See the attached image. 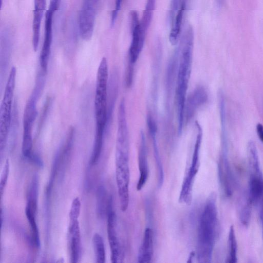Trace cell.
I'll return each mask as SVG.
<instances>
[{
  "instance_id": "33",
  "label": "cell",
  "mask_w": 263,
  "mask_h": 263,
  "mask_svg": "<svg viewBox=\"0 0 263 263\" xmlns=\"http://www.w3.org/2000/svg\"><path fill=\"white\" fill-rule=\"evenodd\" d=\"M61 0H50L49 7L57 10L59 7Z\"/></svg>"
},
{
  "instance_id": "4",
  "label": "cell",
  "mask_w": 263,
  "mask_h": 263,
  "mask_svg": "<svg viewBox=\"0 0 263 263\" xmlns=\"http://www.w3.org/2000/svg\"><path fill=\"white\" fill-rule=\"evenodd\" d=\"M42 80L43 79L39 76L24 112L22 152L24 157L28 159L32 156V127L37 115L36 102L43 84Z\"/></svg>"
},
{
  "instance_id": "17",
  "label": "cell",
  "mask_w": 263,
  "mask_h": 263,
  "mask_svg": "<svg viewBox=\"0 0 263 263\" xmlns=\"http://www.w3.org/2000/svg\"><path fill=\"white\" fill-rule=\"evenodd\" d=\"M154 234L153 230L149 227L145 229L143 240L139 250L138 262L149 263L154 254Z\"/></svg>"
},
{
  "instance_id": "34",
  "label": "cell",
  "mask_w": 263,
  "mask_h": 263,
  "mask_svg": "<svg viewBox=\"0 0 263 263\" xmlns=\"http://www.w3.org/2000/svg\"><path fill=\"white\" fill-rule=\"evenodd\" d=\"M260 217L262 225V233L263 238V197L261 199L260 208Z\"/></svg>"
},
{
  "instance_id": "16",
  "label": "cell",
  "mask_w": 263,
  "mask_h": 263,
  "mask_svg": "<svg viewBox=\"0 0 263 263\" xmlns=\"http://www.w3.org/2000/svg\"><path fill=\"white\" fill-rule=\"evenodd\" d=\"M146 123L148 132L152 140L154 156L157 167L158 186L160 187L163 184L164 172L157 142V126L151 115H147Z\"/></svg>"
},
{
  "instance_id": "23",
  "label": "cell",
  "mask_w": 263,
  "mask_h": 263,
  "mask_svg": "<svg viewBox=\"0 0 263 263\" xmlns=\"http://www.w3.org/2000/svg\"><path fill=\"white\" fill-rule=\"evenodd\" d=\"M228 242V255L227 262L236 263L237 262V244L233 226H231L230 228Z\"/></svg>"
},
{
  "instance_id": "15",
  "label": "cell",
  "mask_w": 263,
  "mask_h": 263,
  "mask_svg": "<svg viewBox=\"0 0 263 263\" xmlns=\"http://www.w3.org/2000/svg\"><path fill=\"white\" fill-rule=\"evenodd\" d=\"M68 229L71 262L77 263L81 256V238L78 219L70 220Z\"/></svg>"
},
{
  "instance_id": "27",
  "label": "cell",
  "mask_w": 263,
  "mask_h": 263,
  "mask_svg": "<svg viewBox=\"0 0 263 263\" xmlns=\"http://www.w3.org/2000/svg\"><path fill=\"white\" fill-rule=\"evenodd\" d=\"M46 7V0H34V11L32 23L41 24L42 17Z\"/></svg>"
},
{
  "instance_id": "36",
  "label": "cell",
  "mask_w": 263,
  "mask_h": 263,
  "mask_svg": "<svg viewBox=\"0 0 263 263\" xmlns=\"http://www.w3.org/2000/svg\"><path fill=\"white\" fill-rule=\"evenodd\" d=\"M117 147H128V146H117Z\"/></svg>"
},
{
  "instance_id": "14",
  "label": "cell",
  "mask_w": 263,
  "mask_h": 263,
  "mask_svg": "<svg viewBox=\"0 0 263 263\" xmlns=\"http://www.w3.org/2000/svg\"><path fill=\"white\" fill-rule=\"evenodd\" d=\"M138 166L140 175L136 189L137 191H140L144 187L149 175L146 142L144 133L142 130L140 134Z\"/></svg>"
},
{
  "instance_id": "5",
  "label": "cell",
  "mask_w": 263,
  "mask_h": 263,
  "mask_svg": "<svg viewBox=\"0 0 263 263\" xmlns=\"http://www.w3.org/2000/svg\"><path fill=\"white\" fill-rule=\"evenodd\" d=\"M129 147H116V179L120 209L125 212L129 203Z\"/></svg>"
},
{
  "instance_id": "21",
  "label": "cell",
  "mask_w": 263,
  "mask_h": 263,
  "mask_svg": "<svg viewBox=\"0 0 263 263\" xmlns=\"http://www.w3.org/2000/svg\"><path fill=\"white\" fill-rule=\"evenodd\" d=\"M155 3L156 0H147L142 17L140 22L141 36L144 41H145L147 30L152 20Z\"/></svg>"
},
{
  "instance_id": "35",
  "label": "cell",
  "mask_w": 263,
  "mask_h": 263,
  "mask_svg": "<svg viewBox=\"0 0 263 263\" xmlns=\"http://www.w3.org/2000/svg\"><path fill=\"white\" fill-rule=\"evenodd\" d=\"M129 144V142H118V143H116V144Z\"/></svg>"
},
{
  "instance_id": "30",
  "label": "cell",
  "mask_w": 263,
  "mask_h": 263,
  "mask_svg": "<svg viewBox=\"0 0 263 263\" xmlns=\"http://www.w3.org/2000/svg\"><path fill=\"white\" fill-rule=\"evenodd\" d=\"M122 1L123 0H116L115 9L112 12L111 17V25H114L116 22Z\"/></svg>"
},
{
  "instance_id": "28",
  "label": "cell",
  "mask_w": 263,
  "mask_h": 263,
  "mask_svg": "<svg viewBox=\"0 0 263 263\" xmlns=\"http://www.w3.org/2000/svg\"><path fill=\"white\" fill-rule=\"evenodd\" d=\"M10 171V162L8 159H7L4 165L2 171L0 179V193L1 196L2 197L5 189L6 187L7 180L9 176Z\"/></svg>"
},
{
  "instance_id": "13",
  "label": "cell",
  "mask_w": 263,
  "mask_h": 263,
  "mask_svg": "<svg viewBox=\"0 0 263 263\" xmlns=\"http://www.w3.org/2000/svg\"><path fill=\"white\" fill-rule=\"evenodd\" d=\"M208 100L207 91L202 86L196 87L186 97L184 109V119L186 122L193 118L197 110L205 104Z\"/></svg>"
},
{
  "instance_id": "18",
  "label": "cell",
  "mask_w": 263,
  "mask_h": 263,
  "mask_svg": "<svg viewBox=\"0 0 263 263\" xmlns=\"http://www.w3.org/2000/svg\"><path fill=\"white\" fill-rule=\"evenodd\" d=\"M187 0H181L179 9L172 21L173 25L169 35V41L172 45H175L178 42L182 23L184 12L186 7Z\"/></svg>"
},
{
  "instance_id": "32",
  "label": "cell",
  "mask_w": 263,
  "mask_h": 263,
  "mask_svg": "<svg viewBox=\"0 0 263 263\" xmlns=\"http://www.w3.org/2000/svg\"><path fill=\"white\" fill-rule=\"evenodd\" d=\"M256 128L258 138L263 142V125L260 123H258Z\"/></svg>"
},
{
  "instance_id": "29",
  "label": "cell",
  "mask_w": 263,
  "mask_h": 263,
  "mask_svg": "<svg viewBox=\"0 0 263 263\" xmlns=\"http://www.w3.org/2000/svg\"><path fill=\"white\" fill-rule=\"evenodd\" d=\"M81 203L79 197H76L72 200L69 212L70 220L78 219L80 211Z\"/></svg>"
},
{
  "instance_id": "1",
  "label": "cell",
  "mask_w": 263,
  "mask_h": 263,
  "mask_svg": "<svg viewBox=\"0 0 263 263\" xmlns=\"http://www.w3.org/2000/svg\"><path fill=\"white\" fill-rule=\"evenodd\" d=\"M194 45V32L189 26L181 38L177 74L176 100L177 114V132H182L184 121V109L186 92L191 77Z\"/></svg>"
},
{
  "instance_id": "12",
  "label": "cell",
  "mask_w": 263,
  "mask_h": 263,
  "mask_svg": "<svg viewBox=\"0 0 263 263\" xmlns=\"http://www.w3.org/2000/svg\"><path fill=\"white\" fill-rule=\"evenodd\" d=\"M219 181L223 194L230 197L233 191L232 174L228 158V149H221L218 163Z\"/></svg>"
},
{
  "instance_id": "8",
  "label": "cell",
  "mask_w": 263,
  "mask_h": 263,
  "mask_svg": "<svg viewBox=\"0 0 263 263\" xmlns=\"http://www.w3.org/2000/svg\"><path fill=\"white\" fill-rule=\"evenodd\" d=\"M130 20L132 41L128 51V66L126 77V82L128 83L132 82L134 65L138 59L144 43L141 36L140 21L136 11H130Z\"/></svg>"
},
{
  "instance_id": "10",
  "label": "cell",
  "mask_w": 263,
  "mask_h": 263,
  "mask_svg": "<svg viewBox=\"0 0 263 263\" xmlns=\"http://www.w3.org/2000/svg\"><path fill=\"white\" fill-rule=\"evenodd\" d=\"M111 199L107 207V233L110 250V258L112 263L121 262L123 253L116 230V215L112 210Z\"/></svg>"
},
{
  "instance_id": "6",
  "label": "cell",
  "mask_w": 263,
  "mask_h": 263,
  "mask_svg": "<svg viewBox=\"0 0 263 263\" xmlns=\"http://www.w3.org/2000/svg\"><path fill=\"white\" fill-rule=\"evenodd\" d=\"M16 71L12 67L6 83L0 106V150L6 147L9 133L12 101L15 86Z\"/></svg>"
},
{
  "instance_id": "3",
  "label": "cell",
  "mask_w": 263,
  "mask_h": 263,
  "mask_svg": "<svg viewBox=\"0 0 263 263\" xmlns=\"http://www.w3.org/2000/svg\"><path fill=\"white\" fill-rule=\"evenodd\" d=\"M108 68L106 59H102L98 67L95 96L96 132L95 139L103 140L108 118L107 88Z\"/></svg>"
},
{
  "instance_id": "9",
  "label": "cell",
  "mask_w": 263,
  "mask_h": 263,
  "mask_svg": "<svg viewBox=\"0 0 263 263\" xmlns=\"http://www.w3.org/2000/svg\"><path fill=\"white\" fill-rule=\"evenodd\" d=\"M101 0H84L79 17L80 34L88 41L92 36L97 10Z\"/></svg>"
},
{
  "instance_id": "19",
  "label": "cell",
  "mask_w": 263,
  "mask_h": 263,
  "mask_svg": "<svg viewBox=\"0 0 263 263\" xmlns=\"http://www.w3.org/2000/svg\"><path fill=\"white\" fill-rule=\"evenodd\" d=\"M248 197L252 203L263 197V178L262 176L250 175Z\"/></svg>"
},
{
  "instance_id": "11",
  "label": "cell",
  "mask_w": 263,
  "mask_h": 263,
  "mask_svg": "<svg viewBox=\"0 0 263 263\" xmlns=\"http://www.w3.org/2000/svg\"><path fill=\"white\" fill-rule=\"evenodd\" d=\"M55 11L48 8L45 14L44 37L40 56L42 72H47L52 41V22Z\"/></svg>"
},
{
  "instance_id": "2",
  "label": "cell",
  "mask_w": 263,
  "mask_h": 263,
  "mask_svg": "<svg viewBox=\"0 0 263 263\" xmlns=\"http://www.w3.org/2000/svg\"><path fill=\"white\" fill-rule=\"evenodd\" d=\"M216 195L212 193L200 215L197 235V259L201 263L210 262L218 232Z\"/></svg>"
},
{
  "instance_id": "20",
  "label": "cell",
  "mask_w": 263,
  "mask_h": 263,
  "mask_svg": "<svg viewBox=\"0 0 263 263\" xmlns=\"http://www.w3.org/2000/svg\"><path fill=\"white\" fill-rule=\"evenodd\" d=\"M247 156L251 175L262 176L257 147L252 141L248 143Z\"/></svg>"
},
{
  "instance_id": "31",
  "label": "cell",
  "mask_w": 263,
  "mask_h": 263,
  "mask_svg": "<svg viewBox=\"0 0 263 263\" xmlns=\"http://www.w3.org/2000/svg\"><path fill=\"white\" fill-rule=\"evenodd\" d=\"M181 0H172L170 12V17L172 21L174 19L176 12L179 8Z\"/></svg>"
},
{
  "instance_id": "26",
  "label": "cell",
  "mask_w": 263,
  "mask_h": 263,
  "mask_svg": "<svg viewBox=\"0 0 263 263\" xmlns=\"http://www.w3.org/2000/svg\"><path fill=\"white\" fill-rule=\"evenodd\" d=\"M252 203L248 199H246L241 202L239 209V219L240 222L245 227H248L250 222L251 217Z\"/></svg>"
},
{
  "instance_id": "24",
  "label": "cell",
  "mask_w": 263,
  "mask_h": 263,
  "mask_svg": "<svg viewBox=\"0 0 263 263\" xmlns=\"http://www.w3.org/2000/svg\"><path fill=\"white\" fill-rule=\"evenodd\" d=\"M92 245L95 251L96 262H105V250L102 236L99 233L94 234L92 237Z\"/></svg>"
},
{
  "instance_id": "22",
  "label": "cell",
  "mask_w": 263,
  "mask_h": 263,
  "mask_svg": "<svg viewBox=\"0 0 263 263\" xmlns=\"http://www.w3.org/2000/svg\"><path fill=\"white\" fill-rule=\"evenodd\" d=\"M25 213L31 229L32 242L36 247H39L40 246V239L39 229L35 220L36 211L26 205Z\"/></svg>"
},
{
  "instance_id": "7",
  "label": "cell",
  "mask_w": 263,
  "mask_h": 263,
  "mask_svg": "<svg viewBox=\"0 0 263 263\" xmlns=\"http://www.w3.org/2000/svg\"><path fill=\"white\" fill-rule=\"evenodd\" d=\"M195 125L197 129V134L194 145L192 162L183 180L179 196V202L187 205H190L192 202L193 184L200 166L199 154L202 131L197 121L196 122Z\"/></svg>"
},
{
  "instance_id": "25",
  "label": "cell",
  "mask_w": 263,
  "mask_h": 263,
  "mask_svg": "<svg viewBox=\"0 0 263 263\" xmlns=\"http://www.w3.org/2000/svg\"><path fill=\"white\" fill-rule=\"evenodd\" d=\"M39 180L36 175L32 178L27 197V205L36 211Z\"/></svg>"
}]
</instances>
